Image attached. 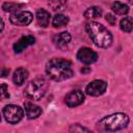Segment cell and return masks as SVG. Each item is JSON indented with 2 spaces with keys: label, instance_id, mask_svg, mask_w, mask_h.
Wrapping results in <instances>:
<instances>
[{
  "label": "cell",
  "instance_id": "4fadbf2b",
  "mask_svg": "<svg viewBox=\"0 0 133 133\" xmlns=\"http://www.w3.org/2000/svg\"><path fill=\"white\" fill-rule=\"evenodd\" d=\"M27 78H28V71L24 68H18L12 75V81L18 86L22 85Z\"/></svg>",
  "mask_w": 133,
  "mask_h": 133
},
{
  "label": "cell",
  "instance_id": "8fae6325",
  "mask_svg": "<svg viewBox=\"0 0 133 133\" xmlns=\"http://www.w3.org/2000/svg\"><path fill=\"white\" fill-rule=\"evenodd\" d=\"M24 108H25L26 116L30 119L36 118L42 114V108L39 106L33 104L32 102H26L24 104Z\"/></svg>",
  "mask_w": 133,
  "mask_h": 133
},
{
  "label": "cell",
  "instance_id": "3957f363",
  "mask_svg": "<svg viewBox=\"0 0 133 133\" xmlns=\"http://www.w3.org/2000/svg\"><path fill=\"white\" fill-rule=\"evenodd\" d=\"M129 124V116L126 113L117 112L104 116L97 124L100 131L103 132H115L125 129Z\"/></svg>",
  "mask_w": 133,
  "mask_h": 133
},
{
  "label": "cell",
  "instance_id": "52a82bcc",
  "mask_svg": "<svg viewBox=\"0 0 133 133\" xmlns=\"http://www.w3.org/2000/svg\"><path fill=\"white\" fill-rule=\"evenodd\" d=\"M107 88V83L104 80H94L91 82H89L85 88V91L88 96L91 97H99L101 95H103L106 91Z\"/></svg>",
  "mask_w": 133,
  "mask_h": 133
},
{
  "label": "cell",
  "instance_id": "8992f818",
  "mask_svg": "<svg viewBox=\"0 0 133 133\" xmlns=\"http://www.w3.org/2000/svg\"><path fill=\"white\" fill-rule=\"evenodd\" d=\"M33 16L30 11L27 10H20L15 14H11L9 21L11 24L17 26H27L32 22Z\"/></svg>",
  "mask_w": 133,
  "mask_h": 133
},
{
  "label": "cell",
  "instance_id": "5b68a950",
  "mask_svg": "<svg viewBox=\"0 0 133 133\" xmlns=\"http://www.w3.org/2000/svg\"><path fill=\"white\" fill-rule=\"evenodd\" d=\"M3 116L5 118V121L9 124H17L19 123L23 116H24V111L23 109L15 104H9L6 105L3 108Z\"/></svg>",
  "mask_w": 133,
  "mask_h": 133
},
{
  "label": "cell",
  "instance_id": "6da1fadb",
  "mask_svg": "<svg viewBox=\"0 0 133 133\" xmlns=\"http://www.w3.org/2000/svg\"><path fill=\"white\" fill-rule=\"evenodd\" d=\"M48 77L54 81H63L74 75L72 63L63 58H52L46 64Z\"/></svg>",
  "mask_w": 133,
  "mask_h": 133
},
{
  "label": "cell",
  "instance_id": "9a60e30c",
  "mask_svg": "<svg viewBox=\"0 0 133 133\" xmlns=\"http://www.w3.org/2000/svg\"><path fill=\"white\" fill-rule=\"evenodd\" d=\"M83 16L85 17V19L92 21L94 19L100 18L102 16V9L99 6H90L84 10Z\"/></svg>",
  "mask_w": 133,
  "mask_h": 133
},
{
  "label": "cell",
  "instance_id": "d6986e66",
  "mask_svg": "<svg viewBox=\"0 0 133 133\" xmlns=\"http://www.w3.org/2000/svg\"><path fill=\"white\" fill-rule=\"evenodd\" d=\"M21 7H22L21 4H19V3H14V2H5V3H3V5H2V8H3L4 11H9V12H12V14H15V12H17V11H20L19 9H20Z\"/></svg>",
  "mask_w": 133,
  "mask_h": 133
},
{
  "label": "cell",
  "instance_id": "2e32d148",
  "mask_svg": "<svg viewBox=\"0 0 133 133\" xmlns=\"http://www.w3.org/2000/svg\"><path fill=\"white\" fill-rule=\"evenodd\" d=\"M111 8L116 15H119V16H125L129 11V6L123 2H119V1L113 2L111 5Z\"/></svg>",
  "mask_w": 133,
  "mask_h": 133
},
{
  "label": "cell",
  "instance_id": "277c9868",
  "mask_svg": "<svg viewBox=\"0 0 133 133\" xmlns=\"http://www.w3.org/2000/svg\"><path fill=\"white\" fill-rule=\"evenodd\" d=\"M48 82L43 77H37L31 80L25 87L24 94L30 100H41L47 92Z\"/></svg>",
  "mask_w": 133,
  "mask_h": 133
},
{
  "label": "cell",
  "instance_id": "ffe728a7",
  "mask_svg": "<svg viewBox=\"0 0 133 133\" xmlns=\"http://www.w3.org/2000/svg\"><path fill=\"white\" fill-rule=\"evenodd\" d=\"M69 132L70 133H94L92 131H90L89 129L81 126L80 124H73L70 126L69 128Z\"/></svg>",
  "mask_w": 133,
  "mask_h": 133
},
{
  "label": "cell",
  "instance_id": "30bf717a",
  "mask_svg": "<svg viewBox=\"0 0 133 133\" xmlns=\"http://www.w3.org/2000/svg\"><path fill=\"white\" fill-rule=\"evenodd\" d=\"M35 43V38L33 35H24L21 38H19L14 44V51L15 53H21L23 50H25L27 47L33 45Z\"/></svg>",
  "mask_w": 133,
  "mask_h": 133
},
{
  "label": "cell",
  "instance_id": "9c48e42d",
  "mask_svg": "<svg viewBox=\"0 0 133 133\" xmlns=\"http://www.w3.org/2000/svg\"><path fill=\"white\" fill-rule=\"evenodd\" d=\"M64 102L69 107H76L84 102V94L79 89L72 90L65 96Z\"/></svg>",
  "mask_w": 133,
  "mask_h": 133
},
{
  "label": "cell",
  "instance_id": "ba28073f",
  "mask_svg": "<svg viewBox=\"0 0 133 133\" xmlns=\"http://www.w3.org/2000/svg\"><path fill=\"white\" fill-rule=\"evenodd\" d=\"M77 58H78L79 61H81V62H83L85 64H91V63L97 61L98 54L95 51H92L90 48L84 47V48H81L78 51Z\"/></svg>",
  "mask_w": 133,
  "mask_h": 133
},
{
  "label": "cell",
  "instance_id": "e0dca14e",
  "mask_svg": "<svg viewBox=\"0 0 133 133\" xmlns=\"http://www.w3.org/2000/svg\"><path fill=\"white\" fill-rule=\"evenodd\" d=\"M69 23V18L65 16V15H62V14H57L53 17V20H52V25L55 27V28H58V27H62L64 25H66Z\"/></svg>",
  "mask_w": 133,
  "mask_h": 133
},
{
  "label": "cell",
  "instance_id": "44dd1931",
  "mask_svg": "<svg viewBox=\"0 0 133 133\" xmlns=\"http://www.w3.org/2000/svg\"><path fill=\"white\" fill-rule=\"evenodd\" d=\"M1 97H2V99L9 98V94L7 92V85L4 83L1 85Z\"/></svg>",
  "mask_w": 133,
  "mask_h": 133
},
{
  "label": "cell",
  "instance_id": "7402d4cb",
  "mask_svg": "<svg viewBox=\"0 0 133 133\" xmlns=\"http://www.w3.org/2000/svg\"><path fill=\"white\" fill-rule=\"evenodd\" d=\"M106 21L110 24V25H114L116 22V18L112 15V14H107L106 15Z\"/></svg>",
  "mask_w": 133,
  "mask_h": 133
},
{
  "label": "cell",
  "instance_id": "7c38bea8",
  "mask_svg": "<svg viewBox=\"0 0 133 133\" xmlns=\"http://www.w3.org/2000/svg\"><path fill=\"white\" fill-rule=\"evenodd\" d=\"M71 42V34L66 31H63V32H60L58 34H56L54 37H53V43L54 45L57 47V48H64L69 45V43Z\"/></svg>",
  "mask_w": 133,
  "mask_h": 133
},
{
  "label": "cell",
  "instance_id": "7a4b0ae2",
  "mask_svg": "<svg viewBox=\"0 0 133 133\" xmlns=\"http://www.w3.org/2000/svg\"><path fill=\"white\" fill-rule=\"evenodd\" d=\"M85 29L89 37L91 38V41L97 47L108 48L111 46L112 39H113L112 34L102 24L95 21H88L85 25Z\"/></svg>",
  "mask_w": 133,
  "mask_h": 133
},
{
  "label": "cell",
  "instance_id": "5bb4252c",
  "mask_svg": "<svg viewBox=\"0 0 133 133\" xmlns=\"http://www.w3.org/2000/svg\"><path fill=\"white\" fill-rule=\"evenodd\" d=\"M50 12L47 11L46 9H38L36 11V20H37V23L39 26L42 27H47L50 23Z\"/></svg>",
  "mask_w": 133,
  "mask_h": 133
},
{
  "label": "cell",
  "instance_id": "ac0fdd59",
  "mask_svg": "<svg viewBox=\"0 0 133 133\" xmlns=\"http://www.w3.org/2000/svg\"><path fill=\"white\" fill-rule=\"evenodd\" d=\"M121 29L125 32H131L133 30V19L131 17H125L119 22Z\"/></svg>",
  "mask_w": 133,
  "mask_h": 133
}]
</instances>
